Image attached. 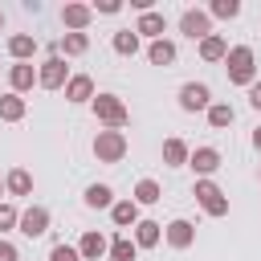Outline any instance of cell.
I'll return each mask as SVG.
<instances>
[{"label": "cell", "mask_w": 261, "mask_h": 261, "mask_svg": "<svg viewBox=\"0 0 261 261\" xmlns=\"http://www.w3.org/2000/svg\"><path fill=\"white\" fill-rule=\"evenodd\" d=\"M114 49H118L122 57H130V53L139 49V33H135V29H126V33H114Z\"/></svg>", "instance_id": "cell-29"}, {"label": "cell", "mask_w": 261, "mask_h": 261, "mask_svg": "<svg viewBox=\"0 0 261 261\" xmlns=\"http://www.w3.org/2000/svg\"><path fill=\"white\" fill-rule=\"evenodd\" d=\"M188 155H192V151H188L184 139H167V143H163V163L179 167V163H188Z\"/></svg>", "instance_id": "cell-23"}, {"label": "cell", "mask_w": 261, "mask_h": 261, "mask_svg": "<svg viewBox=\"0 0 261 261\" xmlns=\"http://www.w3.org/2000/svg\"><path fill=\"white\" fill-rule=\"evenodd\" d=\"M224 53H228V41H224L220 33H212V37L200 41V57H204V61H224Z\"/></svg>", "instance_id": "cell-18"}, {"label": "cell", "mask_w": 261, "mask_h": 261, "mask_svg": "<svg viewBox=\"0 0 261 261\" xmlns=\"http://www.w3.org/2000/svg\"><path fill=\"white\" fill-rule=\"evenodd\" d=\"M196 200L204 204L208 216H228V196H224L212 179H200V184H196Z\"/></svg>", "instance_id": "cell-5"}, {"label": "cell", "mask_w": 261, "mask_h": 261, "mask_svg": "<svg viewBox=\"0 0 261 261\" xmlns=\"http://www.w3.org/2000/svg\"><path fill=\"white\" fill-rule=\"evenodd\" d=\"M0 261H20V253H16V245H8V241H0Z\"/></svg>", "instance_id": "cell-33"}, {"label": "cell", "mask_w": 261, "mask_h": 261, "mask_svg": "<svg viewBox=\"0 0 261 261\" xmlns=\"http://www.w3.org/2000/svg\"><path fill=\"white\" fill-rule=\"evenodd\" d=\"M16 228H20L24 237H41V232H49V208H41V204L24 208L20 220H16Z\"/></svg>", "instance_id": "cell-7"}, {"label": "cell", "mask_w": 261, "mask_h": 261, "mask_svg": "<svg viewBox=\"0 0 261 261\" xmlns=\"http://www.w3.org/2000/svg\"><path fill=\"white\" fill-rule=\"evenodd\" d=\"M0 188H4V184H0Z\"/></svg>", "instance_id": "cell-38"}, {"label": "cell", "mask_w": 261, "mask_h": 261, "mask_svg": "<svg viewBox=\"0 0 261 261\" xmlns=\"http://www.w3.org/2000/svg\"><path fill=\"white\" fill-rule=\"evenodd\" d=\"M212 16H220V20H232L237 12H241V4L237 0H212V8H208Z\"/></svg>", "instance_id": "cell-30"}, {"label": "cell", "mask_w": 261, "mask_h": 261, "mask_svg": "<svg viewBox=\"0 0 261 261\" xmlns=\"http://www.w3.org/2000/svg\"><path fill=\"white\" fill-rule=\"evenodd\" d=\"M57 49H61V53H69V57H77V53H86V49H90V37H86V33H65Z\"/></svg>", "instance_id": "cell-25"}, {"label": "cell", "mask_w": 261, "mask_h": 261, "mask_svg": "<svg viewBox=\"0 0 261 261\" xmlns=\"http://www.w3.org/2000/svg\"><path fill=\"white\" fill-rule=\"evenodd\" d=\"M208 122H212L216 130L228 126V122H232V106H228V102H212V106H208Z\"/></svg>", "instance_id": "cell-27"}, {"label": "cell", "mask_w": 261, "mask_h": 261, "mask_svg": "<svg viewBox=\"0 0 261 261\" xmlns=\"http://www.w3.org/2000/svg\"><path fill=\"white\" fill-rule=\"evenodd\" d=\"M188 163H192L200 175H212V171L220 167V151H216V147H196V151L188 155Z\"/></svg>", "instance_id": "cell-11"}, {"label": "cell", "mask_w": 261, "mask_h": 261, "mask_svg": "<svg viewBox=\"0 0 261 261\" xmlns=\"http://www.w3.org/2000/svg\"><path fill=\"white\" fill-rule=\"evenodd\" d=\"M61 20H65L73 33H82V29L94 20V8H90V4H65V8H61Z\"/></svg>", "instance_id": "cell-12"}, {"label": "cell", "mask_w": 261, "mask_h": 261, "mask_svg": "<svg viewBox=\"0 0 261 261\" xmlns=\"http://www.w3.org/2000/svg\"><path fill=\"white\" fill-rule=\"evenodd\" d=\"M8 82H12V94H24V90H33L37 69H33L29 61H16V65H12V73H8Z\"/></svg>", "instance_id": "cell-13"}, {"label": "cell", "mask_w": 261, "mask_h": 261, "mask_svg": "<svg viewBox=\"0 0 261 261\" xmlns=\"http://www.w3.org/2000/svg\"><path fill=\"white\" fill-rule=\"evenodd\" d=\"M159 200V184L155 179H139L135 184V204H155Z\"/></svg>", "instance_id": "cell-28"}, {"label": "cell", "mask_w": 261, "mask_h": 261, "mask_svg": "<svg viewBox=\"0 0 261 261\" xmlns=\"http://www.w3.org/2000/svg\"><path fill=\"white\" fill-rule=\"evenodd\" d=\"M4 188H8L12 196H29V192H33V175H29L24 167H12V171L4 175Z\"/></svg>", "instance_id": "cell-19"}, {"label": "cell", "mask_w": 261, "mask_h": 261, "mask_svg": "<svg viewBox=\"0 0 261 261\" xmlns=\"http://www.w3.org/2000/svg\"><path fill=\"white\" fill-rule=\"evenodd\" d=\"M192 241H196V224L192 220H171L167 224V245L171 249H192Z\"/></svg>", "instance_id": "cell-9"}, {"label": "cell", "mask_w": 261, "mask_h": 261, "mask_svg": "<svg viewBox=\"0 0 261 261\" xmlns=\"http://www.w3.org/2000/svg\"><path fill=\"white\" fill-rule=\"evenodd\" d=\"M179 106H184V110H208V106H212L208 86H204V82H188V86H179Z\"/></svg>", "instance_id": "cell-8"}, {"label": "cell", "mask_w": 261, "mask_h": 261, "mask_svg": "<svg viewBox=\"0 0 261 261\" xmlns=\"http://www.w3.org/2000/svg\"><path fill=\"white\" fill-rule=\"evenodd\" d=\"M110 216H114L118 228H130V224H139V204H135V200H118V204L110 208Z\"/></svg>", "instance_id": "cell-20"}, {"label": "cell", "mask_w": 261, "mask_h": 261, "mask_svg": "<svg viewBox=\"0 0 261 261\" xmlns=\"http://www.w3.org/2000/svg\"><path fill=\"white\" fill-rule=\"evenodd\" d=\"M179 33H184V37H192V41H204V37H212V20H208V12H200V8H188V12L179 16Z\"/></svg>", "instance_id": "cell-6"}, {"label": "cell", "mask_w": 261, "mask_h": 261, "mask_svg": "<svg viewBox=\"0 0 261 261\" xmlns=\"http://www.w3.org/2000/svg\"><path fill=\"white\" fill-rule=\"evenodd\" d=\"M0 29H4V12H0Z\"/></svg>", "instance_id": "cell-37"}, {"label": "cell", "mask_w": 261, "mask_h": 261, "mask_svg": "<svg viewBox=\"0 0 261 261\" xmlns=\"http://www.w3.org/2000/svg\"><path fill=\"white\" fill-rule=\"evenodd\" d=\"M147 57H151V65H171L175 61V45L171 41H151V49H147Z\"/></svg>", "instance_id": "cell-22"}, {"label": "cell", "mask_w": 261, "mask_h": 261, "mask_svg": "<svg viewBox=\"0 0 261 261\" xmlns=\"http://www.w3.org/2000/svg\"><path fill=\"white\" fill-rule=\"evenodd\" d=\"M8 53H12L16 61H29V57L37 53V37H29V33H16V37H8Z\"/></svg>", "instance_id": "cell-17"}, {"label": "cell", "mask_w": 261, "mask_h": 261, "mask_svg": "<svg viewBox=\"0 0 261 261\" xmlns=\"http://www.w3.org/2000/svg\"><path fill=\"white\" fill-rule=\"evenodd\" d=\"M0 118L4 122H20L24 118V98L20 94H0Z\"/></svg>", "instance_id": "cell-21"}, {"label": "cell", "mask_w": 261, "mask_h": 261, "mask_svg": "<svg viewBox=\"0 0 261 261\" xmlns=\"http://www.w3.org/2000/svg\"><path fill=\"white\" fill-rule=\"evenodd\" d=\"M94 114H98V122H106L110 130H118V126H126V118H130L118 94H98V98H94Z\"/></svg>", "instance_id": "cell-2"}, {"label": "cell", "mask_w": 261, "mask_h": 261, "mask_svg": "<svg viewBox=\"0 0 261 261\" xmlns=\"http://www.w3.org/2000/svg\"><path fill=\"white\" fill-rule=\"evenodd\" d=\"M249 102H253V110H261V82L249 86Z\"/></svg>", "instance_id": "cell-35"}, {"label": "cell", "mask_w": 261, "mask_h": 261, "mask_svg": "<svg viewBox=\"0 0 261 261\" xmlns=\"http://www.w3.org/2000/svg\"><path fill=\"white\" fill-rule=\"evenodd\" d=\"M65 82H69L65 61H61L57 53H53V57H45V61H41V69H37V86H41V90H61Z\"/></svg>", "instance_id": "cell-4"}, {"label": "cell", "mask_w": 261, "mask_h": 261, "mask_svg": "<svg viewBox=\"0 0 261 261\" xmlns=\"http://www.w3.org/2000/svg\"><path fill=\"white\" fill-rule=\"evenodd\" d=\"M159 228H163V224H155V220H139V224H135V249H155L159 237H163Z\"/></svg>", "instance_id": "cell-14"}, {"label": "cell", "mask_w": 261, "mask_h": 261, "mask_svg": "<svg viewBox=\"0 0 261 261\" xmlns=\"http://www.w3.org/2000/svg\"><path fill=\"white\" fill-rule=\"evenodd\" d=\"M86 204H90V208H114V192H110L106 184H90V188H86Z\"/></svg>", "instance_id": "cell-24"}, {"label": "cell", "mask_w": 261, "mask_h": 261, "mask_svg": "<svg viewBox=\"0 0 261 261\" xmlns=\"http://www.w3.org/2000/svg\"><path fill=\"white\" fill-rule=\"evenodd\" d=\"M253 147H257V151H261V126H257V135H253Z\"/></svg>", "instance_id": "cell-36"}, {"label": "cell", "mask_w": 261, "mask_h": 261, "mask_svg": "<svg viewBox=\"0 0 261 261\" xmlns=\"http://www.w3.org/2000/svg\"><path fill=\"white\" fill-rule=\"evenodd\" d=\"M94 8H98V12H106V16H114V12H118V8H122V4H118V0H98V4H94Z\"/></svg>", "instance_id": "cell-34"}, {"label": "cell", "mask_w": 261, "mask_h": 261, "mask_svg": "<svg viewBox=\"0 0 261 261\" xmlns=\"http://www.w3.org/2000/svg\"><path fill=\"white\" fill-rule=\"evenodd\" d=\"M163 29H167L163 12H143V16H139V24H135V33H139V37H155V41L163 37Z\"/></svg>", "instance_id": "cell-16"}, {"label": "cell", "mask_w": 261, "mask_h": 261, "mask_svg": "<svg viewBox=\"0 0 261 261\" xmlns=\"http://www.w3.org/2000/svg\"><path fill=\"white\" fill-rule=\"evenodd\" d=\"M224 69H228V82L232 86H253L257 82V57L249 45H232L224 53Z\"/></svg>", "instance_id": "cell-1"}, {"label": "cell", "mask_w": 261, "mask_h": 261, "mask_svg": "<svg viewBox=\"0 0 261 261\" xmlns=\"http://www.w3.org/2000/svg\"><path fill=\"white\" fill-rule=\"evenodd\" d=\"M65 98H69V102H90V98H94V77H90V73H73V77L65 82Z\"/></svg>", "instance_id": "cell-10"}, {"label": "cell", "mask_w": 261, "mask_h": 261, "mask_svg": "<svg viewBox=\"0 0 261 261\" xmlns=\"http://www.w3.org/2000/svg\"><path fill=\"white\" fill-rule=\"evenodd\" d=\"M94 155H98V163H118V159L126 155V135H122V130H98Z\"/></svg>", "instance_id": "cell-3"}, {"label": "cell", "mask_w": 261, "mask_h": 261, "mask_svg": "<svg viewBox=\"0 0 261 261\" xmlns=\"http://www.w3.org/2000/svg\"><path fill=\"white\" fill-rule=\"evenodd\" d=\"M106 253H110V261H135V241L130 237H114Z\"/></svg>", "instance_id": "cell-26"}, {"label": "cell", "mask_w": 261, "mask_h": 261, "mask_svg": "<svg viewBox=\"0 0 261 261\" xmlns=\"http://www.w3.org/2000/svg\"><path fill=\"white\" fill-rule=\"evenodd\" d=\"M16 220H20V212H16L12 204H0V232H4V228H16Z\"/></svg>", "instance_id": "cell-31"}, {"label": "cell", "mask_w": 261, "mask_h": 261, "mask_svg": "<svg viewBox=\"0 0 261 261\" xmlns=\"http://www.w3.org/2000/svg\"><path fill=\"white\" fill-rule=\"evenodd\" d=\"M49 261H82V257H77V249H73V245H53Z\"/></svg>", "instance_id": "cell-32"}, {"label": "cell", "mask_w": 261, "mask_h": 261, "mask_svg": "<svg viewBox=\"0 0 261 261\" xmlns=\"http://www.w3.org/2000/svg\"><path fill=\"white\" fill-rule=\"evenodd\" d=\"M106 249H110V245H106V237H102V232H86V237L77 241V257H86V261H98Z\"/></svg>", "instance_id": "cell-15"}]
</instances>
